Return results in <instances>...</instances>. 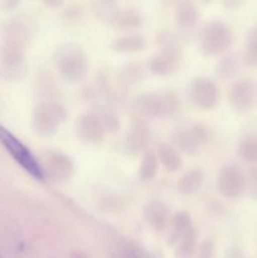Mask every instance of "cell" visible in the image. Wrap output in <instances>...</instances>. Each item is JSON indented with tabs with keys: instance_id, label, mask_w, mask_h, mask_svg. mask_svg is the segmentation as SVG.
<instances>
[{
	"instance_id": "cell-17",
	"label": "cell",
	"mask_w": 257,
	"mask_h": 258,
	"mask_svg": "<svg viewBox=\"0 0 257 258\" xmlns=\"http://www.w3.org/2000/svg\"><path fill=\"white\" fill-rule=\"evenodd\" d=\"M176 23L183 29H190L198 19V10L191 0H180L175 8Z\"/></svg>"
},
{
	"instance_id": "cell-6",
	"label": "cell",
	"mask_w": 257,
	"mask_h": 258,
	"mask_svg": "<svg viewBox=\"0 0 257 258\" xmlns=\"http://www.w3.org/2000/svg\"><path fill=\"white\" fill-rule=\"evenodd\" d=\"M174 146L188 155H197L208 144L209 131L202 123L190 126H181L174 128L171 133Z\"/></svg>"
},
{
	"instance_id": "cell-5",
	"label": "cell",
	"mask_w": 257,
	"mask_h": 258,
	"mask_svg": "<svg viewBox=\"0 0 257 258\" xmlns=\"http://www.w3.org/2000/svg\"><path fill=\"white\" fill-rule=\"evenodd\" d=\"M135 107L145 117H168L178 112L180 102L173 92L144 93L136 98Z\"/></svg>"
},
{
	"instance_id": "cell-8",
	"label": "cell",
	"mask_w": 257,
	"mask_h": 258,
	"mask_svg": "<svg viewBox=\"0 0 257 258\" xmlns=\"http://www.w3.org/2000/svg\"><path fill=\"white\" fill-rule=\"evenodd\" d=\"M217 189L224 198H239L246 191V174L236 165H224L217 178Z\"/></svg>"
},
{
	"instance_id": "cell-18",
	"label": "cell",
	"mask_w": 257,
	"mask_h": 258,
	"mask_svg": "<svg viewBox=\"0 0 257 258\" xmlns=\"http://www.w3.org/2000/svg\"><path fill=\"white\" fill-rule=\"evenodd\" d=\"M156 156H158V160L160 161L161 165L169 171H176L183 165V160H181V156L179 154L178 149L166 143L160 144L158 146Z\"/></svg>"
},
{
	"instance_id": "cell-11",
	"label": "cell",
	"mask_w": 257,
	"mask_h": 258,
	"mask_svg": "<svg viewBox=\"0 0 257 258\" xmlns=\"http://www.w3.org/2000/svg\"><path fill=\"white\" fill-rule=\"evenodd\" d=\"M180 68V49L169 48L160 49V52L153 55L149 62V70L156 76L166 77L176 73Z\"/></svg>"
},
{
	"instance_id": "cell-16",
	"label": "cell",
	"mask_w": 257,
	"mask_h": 258,
	"mask_svg": "<svg viewBox=\"0 0 257 258\" xmlns=\"http://www.w3.org/2000/svg\"><path fill=\"white\" fill-rule=\"evenodd\" d=\"M146 40L143 35L130 34L117 37L111 42V49L117 53H136L145 49Z\"/></svg>"
},
{
	"instance_id": "cell-26",
	"label": "cell",
	"mask_w": 257,
	"mask_h": 258,
	"mask_svg": "<svg viewBox=\"0 0 257 258\" xmlns=\"http://www.w3.org/2000/svg\"><path fill=\"white\" fill-rule=\"evenodd\" d=\"M196 231L194 228H191L190 231L186 232L183 237L178 241V256L180 257H189L194 252L196 248Z\"/></svg>"
},
{
	"instance_id": "cell-24",
	"label": "cell",
	"mask_w": 257,
	"mask_h": 258,
	"mask_svg": "<svg viewBox=\"0 0 257 258\" xmlns=\"http://www.w3.org/2000/svg\"><path fill=\"white\" fill-rule=\"evenodd\" d=\"M158 156L150 149H146L141 158L140 166H139V176L143 180H150L155 176L158 170Z\"/></svg>"
},
{
	"instance_id": "cell-19",
	"label": "cell",
	"mask_w": 257,
	"mask_h": 258,
	"mask_svg": "<svg viewBox=\"0 0 257 258\" xmlns=\"http://www.w3.org/2000/svg\"><path fill=\"white\" fill-rule=\"evenodd\" d=\"M241 71V59L237 54H227L222 58L216 67V75L221 80H232Z\"/></svg>"
},
{
	"instance_id": "cell-1",
	"label": "cell",
	"mask_w": 257,
	"mask_h": 258,
	"mask_svg": "<svg viewBox=\"0 0 257 258\" xmlns=\"http://www.w3.org/2000/svg\"><path fill=\"white\" fill-rule=\"evenodd\" d=\"M54 63L63 80L78 83L88 73V60L85 50L77 43H65L54 53Z\"/></svg>"
},
{
	"instance_id": "cell-7",
	"label": "cell",
	"mask_w": 257,
	"mask_h": 258,
	"mask_svg": "<svg viewBox=\"0 0 257 258\" xmlns=\"http://www.w3.org/2000/svg\"><path fill=\"white\" fill-rule=\"evenodd\" d=\"M228 102L232 110L246 115L257 108V81L239 80L232 85L228 92Z\"/></svg>"
},
{
	"instance_id": "cell-20",
	"label": "cell",
	"mask_w": 257,
	"mask_h": 258,
	"mask_svg": "<svg viewBox=\"0 0 257 258\" xmlns=\"http://www.w3.org/2000/svg\"><path fill=\"white\" fill-rule=\"evenodd\" d=\"M146 76L145 68L140 63H127L118 71V81L125 86L136 85Z\"/></svg>"
},
{
	"instance_id": "cell-27",
	"label": "cell",
	"mask_w": 257,
	"mask_h": 258,
	"mask_svg": "<svg viewBox=\"0 0 257 258\" xmlns=\"http://www.w3.org/2000/svg\"><path fill=\"white\" fill-rule=\"evenodd\" d=\"M102 122L103 128H105L106 134H116L120 128V120L117 116L113 115L111 112H103L102 115H98Z\"/></svg>"
},
{
	"instance_id": "cell-29",
	"label": "cell",
	"mask_w": 257,
	"mask_h": 258,
	"mask_svg": "<svg viewBox=\"0 0 257 258\" xmlns=\"http://www.w3.org/2000/svg\"><path fill=\"white\" fill-rule=\"evenodd\" d=\"M222 3L227 9H237L243 4L244 0H222Z\"/></svg>"
},
{
	"instance_id": "cell-13",
	"label": "cell",
	"mask_w": 257,
	"mask_h": 258,
	"mask_svg": "<svg viewBox=\"0 0 257 258\" xmlns=\"http://www.w3.org/2000/svg\"><path fill=\"white\" fill-rule=\"evenodd\" d=\"M150 140V130L144 121H135L123 141V149L130 155L145 150Z\"/></svg>"
},
{
	"instance_id": "cell-15",
	"label": "cell",
	"mask_w": 257,
	"mask_h": 258,
	"mask_svg": "<svg viewBox=\"0 0 257 258\" xmlns=\"http://www.w3.org/2000/svg\"><path fill=\"white\" fill-rule=\"evenodd\" d=\"M204 183V173L201 169H191L184 173L176 183V188L184 196H193L201 190Z\"/></svg>"
},
{
	"instance_id": "cell-30",
	"label": "cell",
	"mask_w": 257,
	"mask_h": 258,
	"mask_svg": "<svg viewBox=\"0 0 257 258\" xmlns=\"http://www.w3.org/2000/svg\"><path fill=\"white\" fill-rule=\"evenodd\" d=\"M42 2L45 7L50 8V9H55V8L62 7L65 0H42Z\"/></svg>"
},
{
	"instance_id": "cell-10",
	"label": "cell",
	"mask_w": 257,
	"mask_h": 258,
	"mask_svg": "<svg viewBox=\"0 0 257 258\" xmlns=\"http://www.w3.org/2000/svg\"><path fill=\"white\" fill-rule=\"evenodd\" d=\"M189 98L198 108L211 110L218 103V87L213 81L207 77L194 78L189 85Z\"/></svg>"
},
{
	"instance_id": "cell-12",
	"label": "cell",
	"mask_w": 257,
	"mask_h": 258,
	"mask_svg": "<svg viewBox=\"0 0 257 258\" xmlns=\"http://www.w3.org/2000/svg\"><path fill=\"white\" fill-rule=\"evenodd\" d=\"M106 131L96 113H85L77 121V135L86 144H98L103 140Z\"/></svg>"
},
{
	"instance_id": "cell-25",
	"label": "cell",
	"mask_w": 257,
	"mask_h": 258,
	"mask_svg": "<svg viewBox=\"0 0 257 258\" xmlns=\"http://www.w3.org/2000/svg\"><path fill=\"white\" fill-rule=\"evenodd\" d=\"M141 24V17L136 10L126 9L120 10L116 17L113 25L116 27L123 28V29H128V28H135Z\"/></svg>"
},
{
	"instance_id": "cell-2",
	"label": "cell",
	"mask_w": 257,
	"mask_h": 258,
	"mask_svg": "<svg viewBox=\"0 0 257 258\" xmlns=\"http://www.w3.org/2000/svg\"><path fill=\"white\" fill-rule=\"evenodd\" d=\"M0 144L5 148V150L10 154L13 159L37 180H44L45 176L43 173L40 161L33 155L32 151L22 143L18 138H15L8 128L0 125Z\"/></svg>"
},
{
	"instance_id": "cell-23",
	"label": "cell",
	"mask_w": 257,
	"mask_h": 258,
	"mask_svg": "<svg viewBox=\"0 0 257 258\" xmlns=\"http://www.w3.org/2000/svg\"><path fill=\"white\" fill-rule=\"evenodd\" d=\"M238 155L249 164H257V133L244 136L238 144Z\"/></svg>"
},
{
	"instance_id": "cell-9",
	"label": "cell",
	"mask_w": 257,
	"mask_h": 258,
	"mask_svg": "<svg viewBox=\"0 0 257 258\" xmlns=\"http://www.w3.org/2000/svg\"><path fill=\"white\" fill-rule=\"evenodd\" d=\"M45 178H49L54 183H65L70 180L73 173V163L70 156L60 151H48L43 156L40 163Z\"/></svg>"
},
{
	"instance_id": "cell-3",
	"label": "cell",
	"mask_w": 257,
	"mask_h": 258,
	"mask_svg": "<svg viewBox=\"0 0 257 258\" xmlns=\"http://www.w3.org/2000/svg\"><path fill=\"white\" fill-rule=\"evenodd\" d=\"M66 118V110L54 101H43L33 110L32 125L40 138H50L59 128Z\"/></svg>"
},
{
	"instance_id": "cell-21",
	"label": "cell",
	"mask_w": 257,
	"mask_h": 258,
	"mask_svg": "<svg viewBox=\"0 0 257 258\" xmlns=\"http://www.w3.org/2000/svg\"><path fill=\"white\" fill-rule=\"evenodd\" d=\"M242 60L247 67L257 68V25L247 33Z\"/></svg>"
},
{
	"instance_id": "cell-22",
	"label": "cell",
	"mask_w": 257,
	"mask_h": 258,
	"mask_svg": "<svg viewBox=\"0 0 257 258\" xmlns=\"http://www.w3.org/2000/svg\"><path fill=\"white\" fill-rule=\"evenodd\" d=\"M191 228L193 227H191L190 216L186 212H178L171 219V242H178Z\"/></svg>"
},
{
	"instance_id": "cell-31",
	"label": "cell",
	"mask_w": 257,
	"mask_h": 258,
	"mask_svg": "<svg viewBox=\"0 0 257 258\" xmlns=\"http://www.w3.org/2000/svg\"><path fill=\"white\" fill-rule=\"evenodd\" d=\"M202 2H203V3H209V2H211V0H202Z\"/></svg>"
},
{
	"instance_id": "cell-4",
	"label": "cell",
	"mask_w": 257,
	"mask_h": 258,
	"mask_svg": "<svg viewBox=\"0 0 257 258\" xmlns=\"http://www.w3.org/2000/svg\"><path fill=\"white\" fill-rule=\"evenodd\" d=\"M233 42L231 28L223 22L207 23L199 35V49L204 55H219L226 52Z\"/></svg>"
},
{
	"instance_id": "cell-14",
	"label": "cell",
	"mask_w": 257,
	"mask_h": 258,
	"mask_svg": "<svg viewBox=\"0 0 257 258\" xmlns=\"http://www.w3.org/2000/svg\"><path fill=\"white\" fill-rule=\"evenodd\" d=\"M144 217L146 222L156 229H163L170 222V212L168 207L158 199H153L145 204Z\"/></svg>"
},
{
	"instance_id": "cell-28",
	"label": "cell",
	"mask_w": 257,
	"mask_h": 258,
	"mask_svg": "<svg viewBox=\"0 0 257 258\" xmlns=\"http://www.w3.org/2000/svg\"><path fill=\"white\" fill-rule=\"evenodd\" d=\"M246 191L249 198L257 201V165L252 166L246 174Z\"/></svg>"
}]
</instances>
